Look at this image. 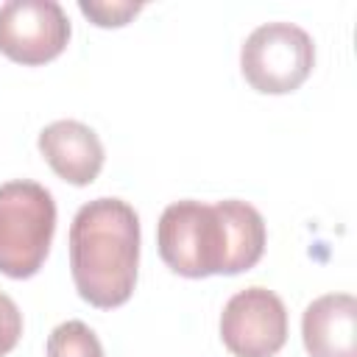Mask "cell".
<instances>
[{"mask_svg":"<svg viewBox=\"0 0 357 357\" xmlns=\"http://www.w3.org/2000/svg\"><path fill=\"white\" fill-rule=\"evenodd\" d=\"M265 240L262 215L237 198L218 204L176 201L156 223L159 257L187 279L243 273L262 259Z\"/></svg>","mask_w":357,"mask_h":357,"instance_id":"1","label":"cell"},{"mask_svg":"<svg viewBox=\"0 0 357 357\" xmlns=\"http://www.w3.org/2000/svg\"><path fill=\"white\" fill-rule=\"evenodd\" d=\"M139 268V218L120 198L84 204L70 223V273L78 296L112 310L131 298Z\"/></svg>","mask_w":357,"mask_h":357,"instance_id":"2","label":"cell"},{"mask_svg":"<svg viewBox=\"0 0 357 357\" xmlns=\"http://www.w3.org/2000/svg\"><path fill=\"white\" fill-rule=\"evenodd\" d=\"M56 231V201L36 181L0 184V273L31 279L45 265Z\"/></svg>","mask_w":357,"mask_h":357,"instance_id":"3","label":"cell"},{"mask_svg":"<svg viewBox=\"0 0 357 357\" xmlns=\"http://www.w3.org/2000/svg\"><path fill=\"white\" fill-rule=\"evenodd\" d=\"M312 67V36L293 22H265L254 28L240 50L243 78L262 95H287L298 89Z\"/></svg>","mask_w":357,"mask_h":357,"instance_id":"4","label":"cell"},{"mask_svg":"<svg viewBox=\"0 0 357 357\" xmlns=\"http://www.w3.org/2000/svg\"><path fill=\"white\" fill-rule=\"evenodd\" d=\"M70 42V20L56 0H8L0 6V53L17 64H45Z\"/></svg>","mask_w":357,"mask_h":357,"instance_id":"5","label":"cell"},{"mask_svg":"<svg viewBox=\"0 0 357 357\" xmlns=\"http://www.w3.org/2000/svg\"><path fill=\"white\" fill-rule=\"evenodd\" d=\"M220 340L234 357H273L287 340L284 301L257 284L237 290L220 312Z\"/></svg>","mask_w":357,"mask_h":357,"instance_id":"6","label":"cell"},{"mask_svg":"<svg viewBox=\"0 0 357 357\" xmlns=\"http://www.w3.org/2000/svg\"><path fill=\"white\" fill-rule=\"evenodd\" d=\"M36 145L53 173L75 187L92 184L106 159L100 137L78 120H56L45 126Z\"/></svg>","mask_w":357,"mask_h":357,"instance_id":"7","label":"cell"},{"mask_svg":"<svg viewBox=\"0 0 357 357\" xmlns=\"http://www.w3.org/2000/svg\"><path fill=\"white\" fill-rule=\"evenodd\" d=\"M357 301L351 293H326L307 304L301 340L310 357H357Z\"/></svg>","mask_w":357,"mask_h":357,"instance_id":"8","label":"cell"},{"mask_svg":"<svg viewBox=\"0 0 357 357\" xmlns=\"http://www.w3.org/2000/svg\"><path fill=\"white\" fill-rule=\"evenodd\" d=\"M47 357H106L98 335L84 321H64L47 335Z\"/></svg>","mask_w":357,"mask_h":357,"instance_id":"9","label":"cell"},{"mask_svg":"<svg viewBox=\"0 0 357 357\" xmlns=\"http://www.w3.org/2000/svg\"><path fill=\"white\" fill-rule=\"evenodd\" d=\"M78 8L98 28H120L142 11V3H131V0H112V3L109 0H81Z\"/></svg>","mask_w":357,"mask_h":357,"instance_id":"10","label":"cell"},{"mask_svg":"<svg viewBox=\"0 0 357 357\" xmlns=\"http://www.w3.org/2000/svg\"><path fill=\"white\" fill-rule=\"evenodd\" d=\"M20 335H22V312L14 304V298L0 290V357H6L20 343Z\"/></svg>","mask_w":357,"mask_h":357,"instance_id":"11","label":"cell"}]
</instances>
